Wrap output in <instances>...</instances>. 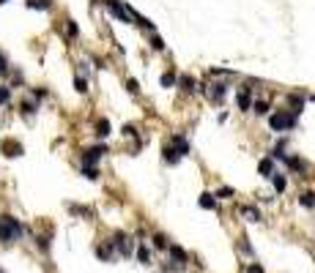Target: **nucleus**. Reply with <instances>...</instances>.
Returning a JSON list of instances; mask_svg holds the SVG:
<instances>
[{"instance_id":"33","label":"nucleus","mask_w":315,"mask_h":273,"mask_svg":"<svg viewBox=\"0 0 315 273\" xmlns=\"http://www.w3.org/2000/svg\"><path fill=\"white\" fill-rule=\"evenodd\" d=\"M6 71H8V60L0 55V74H6Z\"/></svg>"},{"instance_id":"11","label":"nucleus","mask_w":315,"mask_h":273,"mask_svg":"<svg viewBox=\"0 0 315 273\" xmlns=\"http://www.w3.org/2000/svg\"><path fill=\"white\" fill-rule=\"evenodd\" d=\"M236 101H238V109H250L252 101H250V90H241V93L236 96Z\"/></svg>"},{"instance_id":"10","label":"nucleus","mask_w":315,"mask_h":273,"mask_svg":"<svg viewBox=\"0 0 315 273\" xmlns=\"http://www.w3.org/2000/svg\"><path fill=\"white\" fill-rule=\"evenodd\" d=\"M165 161H168V164H178V161H181V156L175 153L173 145H165Z\"/></svg>"},{"instance_id":"18","label":"nucleus","mask_w":315,"mask_h":273,"mask_svg":"<svg viewBox=\"0 0 315 273\" xmlns=\"http://www.w3.org/2000/svg\"><path fill=\"white\" fill-rule=\"evenodd\" d=\"M247 216V221H260V213H258V208H244L241 211Z\"/></svg>"},{"instance_id":"27","label":"nucleus","mask_w":315,"mask_h":273,"mask_svg":"<svg viewBox=\"0 0 315 273\" xmlns=\"http://www.w3.org/2000/svg\"><path fill=\"white\" fill-rule=\"evenodd\" d=\"M74 85H77V90H80V93H85V90H88V82H85L83 77H77V79H74Z\"/></svg>"},{"instance_id":"22","label":"nucleus","mask_w":315,"mask_h":273,"mask_svg":"<svg viewBox=\"0 0 315 273\" xmlns=\"http://www.w3.org/2000/svg\"><path fill=\"white\" fill-rule=\"evenodd\" d=\"M173 85H175L173 74H162V88H173Z\"/></svg>"},{"instance_id":"19","label":"nucleus","mask_w":315,"mask_h":273,"mask_svg":"<svg viewBox=\"0 0 315 273\" xmlns=\"http://www.w3.org/2000/svg\"><path fill=\"white\" fill-rule=\"evenodd\" d=\"M137 259H140L143 265H148V262H151V252H148L146 246H140V249H137Z\"/></svg>"},{"instance_id":"23","label":"nucleus","mask_w":315,"mask_h":273,"mask_svg":"<svg viewBox=\"0 0 315 273\" xmlns=\"http://www.w3.org/2000/svg\"><path fill=\"white\" fill-rule=\"evenodd\" d=\"M272 180H274V189H277V191L285 189V177H282V175H272Z\"/></svg>"},{"instance_id":"6","label":"nucleus","mask_w":315,"mask_h":273,"mask_svg":"<svg viewBox=\"0 0 315 273\" xmlns=\"http://www.w3.org/2000/svg\"><path fill=\"white\" fill-rule=\"evenodd\" d=\"M3 153H6V156H22V145L14 142V139H6V142H3Z\"/></svg>"},{"instance_id":"37","label":"nucleus","mask_w":315,"mask_h":273,"mask_svg":"<svg viewBox=\"0 0 315 273\" xmlns=\"http://www.w3.org/2000/svg\"><path fill=\"white\" fill-rule=\"evenodd\" d=\"M0 3H6V0H0Z\"/></svg>"},{"instance_id":"8","label":"nucleus","mask_w":315,"mask_h":273,"mask_svg":"<svg viewBox=\"0 0 315 273\" xmlns=\"http://www.w3.org/2000/svg\"><path fill=\"white\" fill-rule=\"evenodd\" d=\"M168 252H170V257L175 259V262H178V265H184V262H187V252H184L181 246H168Z\"/></svg>"},{"instance_id":"21","label":"nucleus","mask_w":315,"mask_h":273,"mask_svg":"<svg viewBox=\"0 0 315 273\" xmlns=\"http://www.w3.org/2000/svg\"><path fill=\"white\" fill-rule=\"evenodd\" d=\"M250 109H255V112H258V115H266V112H269V104H266V101H255V104H252Z\"/></svg>"},{"instance_id":"29","label":"nucleus","mask_w":315,"mask_h":273,"mask_svg":"<svg viewBox=\"0 0 315 273\" xmlns=\"http://www.w3.org/2000/svg\"><path fill=\"white\" fill-rule=\"evenodd\" d=\"M154 246H156V249H165V246H168L165 235H154Z\"/></svg>"},{"instance_id":"16","label":"nucleus","mask_w":315,"mask_h":273,"mask_svg":"<svg viewBox=\"0 0 315 273\" xmlns=\"http://www.w3.org/2000/svg\"><path fill=\"white\" fill-rule=\"evenodd\" d=\"M258 170H260V175H272V172H274V164H272V158H263Z\"/></svg>"},{"instance_id":"15","label":"nucleus","mask_w":315,"mask_h":273,"mask_svg":"<svg viewBox=\"0 0 315 273\" xmlns=\"http://www.w3.org/2000/svg\"><path fill=\"white\" fill-rule=\"evenodd\" d=\"M96 257H99V259H110V257H112V246H110V243H107V246H99V249H96Z\"/></svg>"},{"instance_id":"2","label":"nucleus","mask_w":315,"mask_h":273,"mask_svg":"<svg viewBox=\"0 0 315 273\" xmlns=\"http://www.w3.org/2000/svg\"><path fill=\"white\" fill-rule=\"evenodd\" d=\"M269 123H272L274 131H285V129H294V126H296L294 115H285V112H277V115H272V117H269Z\"/></svg>"},{"instance_id":"24","label":"nucleus","mask_w":315,"mask_h":273,"mask_svg":"<svg viewBox=\"0 0 315 273\" xmlns=\"http://www.w3.org/2000/svg\"><path fill=\"white\" fill-rule=\"evenodd\" d=\"M291 107H294V112H301V107H304V101H301L299 96H291Z\"/></svg>"},{"instance_id":"7","label":"nucleus","mask_w":315,"mask_h":273,"mask_svg":"<svg viewBox=\"0 0 315 273\" xmlns=\"http://www.w3.org/2000/svg\"><path fill=\"white\" fill-rule=\"evenodd\" d=\"M197 205H200L203 211H214V208H217V199H214V194H209V191H206V194H200Z\"/></svg>"},{"instance_id":"14","label":"nucleus","mask_w":315,"mask_h":273,"mask_svg":"<svg viewBox=\"0 0 315 273\" xmlns=\"http://www.w3.org/2000/svg\"><path fill=\"white\" fill-rule=\"evenodd\" d=\"M49 6H52L49 0H28V8H39V11H47Z\"/></svg>"},{"instance_id":"20","label":"nucleus","mask_w":315,"mask_h":273,"mask_svg":"<svg viewBox=\"0 0 315 273\" xmlns=\"http://www.w3.org/2000/svg\"><path fill=\"white\" fill-rule=\"evenodd\" d=\"M178 85H181L184 90H189V93L195 90V79H192V77H181V79H178Z\"/></svg>"},{"instance_id":"36","label":"nucleus","mask_w":315,"mask_h":273,"mask_svg":"<svg viewBox=\"0 0 315 273\" xmlns=\"http://www.w3.org/2000/svg\"><path fill=\"white\" fill-rule=\"evenodd\" d=\"M247 273H263V268H260V265H252L250 271H247Z\"/></svg>"},{"instance_id":"28","label":"nucleus","mask_w":315,"mask_h":273,"mask_svg":"<svg viewBox=\"0 0 315 273\" xmlns=\"http://www.w3.org/2000/svg\"><path fill=\"white\" fill-rule=\"evenodd\" d=\"M85 177H91V180H96V177H99V172H96V167H85Z\"/></svg>"},{"instance_id":"26","label":"nucleus","mask_w":315,"mask_h":273,"mask_svg":"<svg viewBox=\"0 0 315 273\" xmlns=\"http://www.w3.org/2000/svg\"><path fill=\"white\" fill-rule=\"evenodd\" d=\"M39 249H42V252H49V235H42V238H39Z\"/></svg>"},{"instance_id":"4","label":"nucleus","mask_w":315,"mask_h":273,"mask_svg":"<svg viewBox=\"0 0 315 273\" xmlns=\"http://www.w3.org/2000/svg\"><path fill=\"white\" fill-rule=\"evenodd\" d=\"M112 252H121V254H129L132 252V243H129V238H126L124 232H115V238H112Z\"/></svg>"},{"instance_id":"1","label":"nucleus","mask_w":315,"mask_h":273,"mask_svg":"<svg viewBox=\"0 0 315 273\" xmlns=\"http://www.w3.org/2000/svg\"><path fill=\"white\" fill-rule=\"evenodd\" d=\"M22 232H25V227L14 216H0V240L3 243H11V240L22 238Z\"/></svg>"},{"instance_id":"3","label":"nucleus","mask_w":315,"mask_h":273,"mask_svg":"<svg viewBox=\"0 0 315 273\" xmlns=\"http://www.w3.org/2000/svg\"><path fill=\"white\" fill-rule=\"evenodd\" d=\"M105 153H107V148H105V145H96V148L85 150V156H83V164H85V167H93V164H96L99 158L105 156Z\"/></svg>"},{"instance_id":"25","label":"nucleus","mask_w":315,"mask_h":273,"mask_svg":"<svg viewBox=\"0 0 315 273\" xmlns=\"http://www.w3.org/2000/svg\"><path fill=\"white\" fill-rule=\"evenodd\" d=\"M69 211L71 213H80V216H91V211H88V208H80V205H69Z\"/></svg>"},{"instance_id":"32","label":"nucleus","mask_w":315,"mask_h":273,"mask_svg":"<svg viewBox=\"0 0 315 273\" xmlns=\"http://www.w3.org/2000/svg\"><path fill=\"white\" fill-rule=\"evenodd\" d=\"M8 96H11V93H8V88H0V104H6Z\"/></svg>"},{"instance_id":"35","label":"nucleus","mask_w":315,"mask_h":273,"mask_svg":"<svg viewBox=\"0 0 315 273\" xmlns=\"http://www.w3.org/2000/svg\"><path fill=\"white\" fill-rule=\"evenodd\" d=\"M66 30H69V36H77V25H74L71 20H69V27H66Z\"/></svg>"},{"instance_id":"5","label":"nucleus","mask_w":315,"mask_h":273,"mask_svg":"<svg viewBox=\"0 0 315 273\" xmlns=\"http://www.w3.org/2000/svg\"><path fill=\"white\" fill-rule=\"evenodd\" d=\"M170 145L175 148V153H178V156H189V150H192V148H189V142L184 139L181 134H175L173 139H170Z\"/></svg>"},{"instance_id":"12","label":"nucleus","mask_w":315,"mask_h":273,"mask_svg":"<svg viewBox=\"0 0 315 273\" xmlns=\"http://www.w3.org/2000/svg\"><path fill=\"white\" fill-rule=\"evenodd\" d=\"M299 202L304 205V208H315V191H307V194H301Z\"/></svg>"},{"instance_id":"34","label":"nucleus","mask_w":315,"mask_h":273,"mask_svg":"<svg viewBox=\"0 0 315 273\" xmlns=\"http://www.w3.org/2000/svg\"><path fill=\"white\" fill-rule=\"evenodd\" d=\"M22 109H25V112H36V104L33 101H25V104H22Z\"/></svg>"},{"instance_id":"17","label":"nucleus","mask_w":315,"mask_h":273,"mask_svg":"<svg viewBox=\"0 0 315 273\" xmlns=\"http://www.w3.org/2000/svg\"><path fill=\"white\" fill-rule=\"evenodd\" d=\"M96 134H99V136H107V134H110V120H99V123H96Z\"/></svg>"},{"instance_id":"31","label":"nucleus","mask_w":315,"mask_h":273,"mask_svg":"<svg viewBox=\"0 0 315 273\" xmlns=\"http://www.w3.org/2000/svg\"><path fill=\"white\" fill-rule=\"evenodd\" d=\"M126 88H129V93H137L140 85H137V79H129V82H126Z\"/></svg>"},{"instance_id":"9","label":"nucleus","mask_w":315,"mask_h":273,"mask_svg":"<svg viewBox=\"0 0 315 273\" xmlns=\"http://www.w3.org/2000/svg\"><path fill=\"white\" fill-rule=\"evenodd\" d=\"M225 90H228L225 85H211L209 98H211V101H222V98H225Z\"/></svg>"},{"instance_id":"30","label":"nucleus","mask_w":315,"mask_h":273,"mask_svg":"<svg viewBox=\"0 0 315 273\" xmlns=\"http://www.w3.org/2000/svg\"><path fill=\"white\" fill-rule=\"evenodd\" d=\"M151 47H154V49H165V44H162L159 36H151Z\"/></svg>"},{"instance_id":"13","label":"nucleus","mask_w":315,"mask_h":273,"mask_svg":"<svg viewBox=\"0 0 315 273\" xmlns=\"http://www.w3.org/2000/svg\"><path fill=\"white\" fill-rule=\"evenodd\" d=\"M214 197H219V199H231V197H236V191L231 189V186H222V189H217V194Z\"/></svg>"}]
</instances>
